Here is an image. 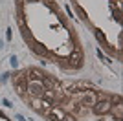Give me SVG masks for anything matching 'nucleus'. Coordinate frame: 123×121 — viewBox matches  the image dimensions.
Instances as JSON below:
<instances>
[{
  "instance_id": "1a4fd4ad",
  "label": "nucleus",
  "mask_w": 123,
  "mask_h": 121,
  "mask_svg": "<svg viewBox=\"0 0 123 121\" xmlns=\"http://www.w3.org/2000/svg\"><path fill=\"white\" fill-rule=\"evenodd\" d=\"M31 106H33L35 110H41V108H42V99H39V97H33V101H31Z\"/></svg>"
},
{
  "instance_id": "7ed1b4c3",
  "label": "nucleus",
  "mask_w": 123,
  "mask_h": 121,
  "mask_svg": "<svg viewBox=\"0 0 123 121\" xmlns=\"http://www.w3.org/2000/svg\"><path fill=\"white\" fill-rule=\"evenodd\" d=\"M99 97L94 94L92 90H85V94H83V105L85 106H94L96 103H98Z\"/></svg>"
},
{
  "instance_id": "dca6fc26",
  "label": "nucleus",
  "mask_w": 123,
  "mask_h": 121,
  "mask_svg": "<svg viewBox=\"0 0 123 121\" xmlns=\"http://www.w3.org/2000/svg\"><path fill=\"white\" fill-rule=\"evenodd\" d=\"M2 44H4V42H2V40H0V48H4V46H2Z\"/></svg>"
},
{
  "instance_id": "4468645a",
  "label": "nucleus",
  "mask_w": 123,
  "mask_h": 121,
  "mask_svg": "<svg viewBox=\"0 0 123 121\" xmlns=\"http://www.w3.org/2000/svg\"><path fill=\"white\" fill-rule=\"evenodd\" d=\"M61 121H74V117H72V116H64Z\"/></svg>"
},
{
  "instance_id": "9d476101",
  "label": "nucleus",
  "mask_w": 123,
  "mask_h": 121,
  "mask_svg": "<svg viewBox=\"0 0 123 121\" xmlns=\"http://www.w3.org/2000/svg\"><path fill=\"white\" fill-rule=\"evenodd\" d=\"M22 37H24V40H28V42H31V44L35 42V39L31 37V33H30V31H28V30H24V31H22Z\"/></svg>"
},
{
  "instance_id": "6e6552de",
  "label": "nucleus",
  "mask_w": 123,
  "mask_h": 121,
  "mask_svg": "<svg viewBox=\"0 0 123 121\" xmlns=\"http://www.w3.org/2000/svg\"><path fill=\"white\" fill-rule=\"evenodd\" d=\"M31 48H33V51H35L37 55H46V53H48L46 48H44L42 44H39V42H33V46H31Z\"/></svg>"
},
{
  "instance_id": "39448f33",
  "label": "nucleus",
  "mask_w": 123,
  "mask_h": 121,
  "mask_svg": "<svg viewBox=\"0 0 123 121\" xmlns=\"http://www.w3.org/2000/svg\"><path fill=\"white\" fill-rule=\"evenodd\" d=\"M64 116H66V114H64V110H61V108H50V110H48L50 121H61Z\"/></svg>"
},
{
  "instance_id": "ddd939ff",
  "label": "nucleus",
  "mask_w": 123,
  "mask_h": 121,
  "mask_svg": "<svg viewBox=\"0 0 123 121\" xmlns=\"http://www.w3.org/2000/svg\"><path fill=\"white\" fill-rule=\"evenodd\" d=\"M9 62H11V66H13V68H17V66H18V60H17V57H11Z\"/></svg>"
},
{
  "instance_id": "f3484780",
  "label": "nucleus",
  "mask_w": 123,
  "mask_h": 121,
  "mask_svg": "<svg viewBox=\"0 0 123 121\" xmlns=\"http://www.w3.org/2000/svg\"><path fill=\"white\" fill-rule=\"evenodd\" d=\"M30 2H39V0H30Z\"/></svg>"
},
{
  "instance_id": "9b49d317",
  "label": "nucleus",
  "mask_w": 123,
  "mask_h": 121,
  "mask_svg": "<svg viewBox=\"0 0 123 121\" xmlns=\"http://www.w3.org/2000/svg\"><path fill=\"white\" fill-rule=\"evenodd\" d=\"M116 117H118V119H121V117H123V106H121V103L116 105Z\"/></svg>"
},
{
  "instance_id": "423d86ee",
  "label": "nucleus",
  "mask_w": 123,
  "mask_h": 121,
  "mask_svg": "<svg viewBox=\"0 0 123 121\" xmlns=\"http://www.w3.org/2000/svg\"><path fill=\"white\" fill-rule=\"evenodd\" d=\"M26 77H28V81H41L44 75H42V73H41L39 70L31 68V70H28V75H26Z\"/></svg>"
},
{
  "instance_id": "f257e3e1",
  "label": "nucleus",
  "mask_w": 123,
  "mask_h": 121,
  "mask_svg": "<svg viewBox=\"0 0 123 121\" xmlns=\"http://www.w3.org/2000/svg\"><path fill=\"white\" fill-rule=\"evenodd\" d=\"M28 92L31 97H41L44 92V86L41 81H28Z\"/></svg>"
},
{
  "instance_id": "f8f14e48",
  "label": "nucleus",
  "mask_w": 123,
  "mask_h": 121,
  "mask_svg": "<svg viewBox=\"0 0 123 121\" xmlns=\"http://www.w3.org/2000/svg\"><path fill=\"white\" fill-rule=\"evenodd\" d=\"M96 37H98V40H101V42H107V39H105V33L103 31H96Z\"/></svg>"
},
{
  "instance_id": "f03ea898",
  "label": "nucleus",
  "mask_w": 123,
  "mask_h": 121,
  "mask_svg": "<svg viewBox=\"0 0 123 121\" xmlns=\"http://www.w3.org/2000/svg\"><path fill=\"white\" fill-rule=\"evenodd\" d=\"M70 66L72 68H81L83 66V53H81L79 48H75L72 51V55H70Z\"/></svg>"
},
{
  "instance_id": "0eeeda50",
  "label": "nucleus",
  "mask_w": 123,
  "mask_h": 121,
  "mask_svg": "<svg viewBox=\"0 0 123 121\" xmlns=\"http://www.w3.org/2000/svg\"><path fill=\"white\" fill-rule=\"evenodd\" d=\"M42 101H46V103H51V101L55 99V90H44L41 96Z\"/></svg>"
},
{
  "instance_id": "20e7f679",
  "label": "nucleus",
  "mask_w": 123,
  "mask_h": 121,
  "mask_svg": "<svg viewBox=\"0 0 123 121\" xmlns=\"http://www.w3.org/2000/svg\"><path fill=\"white\" fill-rule=\"evenodd\" d=\"M110 108H112V105L108 101H98L94 105V112L96 114H107V112H110Z\"/></svg>"
},
{
  "instance_id": "2eb2a0df",
  "label": "nucleus",
  "mask_w": 123,
  "mask_h": 121,
  "mask_svg": "<svg viewBox=\"0 0 123 121\" xmlns=\"http://www.w3.org/2000/svg\"><path fill=\"white\" fill-rule=\"evenodd\" d=\"M6 37H7V40H11V37H13V35H11V30H7V33H6Z\"/></svg>"
}]
</instances>
